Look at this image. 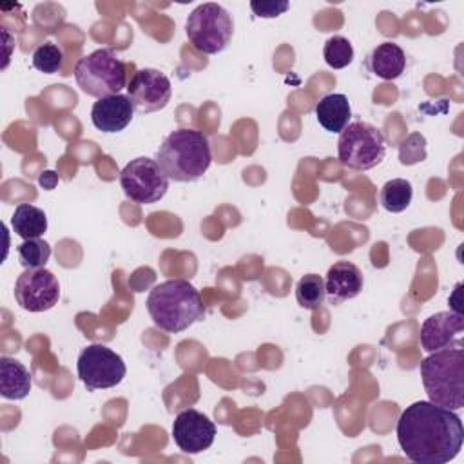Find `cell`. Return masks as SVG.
Here are the masks:
<instances>
[{"instance_id": "14", "label": "cell", "mask_w": 464, "mask_h": 464, "mask_svg": "<svg viewBox=\"0 0 464 464\" xmlns=\"http://www.w3.org/2000/svg\"><path fill=\"white\" fill-rule=\"evenodd\" d=\"M132 118H134V105L129 94L127 96L112 94V96L100 98L98 102H94L91 109L92 125L105 134L123 130L132 121Z\"/></svg>"}, {"instance_id": "20", "label": "cell", "mask_w": 464, "mask_h": 464, "mask_svg": "<svg viewBox=\"0 0 464 464\" xmlns=\"http://www.w3.org/2000/svg\"><path fill=\"white\" fill-rule=\"evenodd\" d=\"M411 198H413V188H411V183L402 179V178H395V179H390L382 185L381 188V205L382 208H386L388 212H402L410 207L411 203Z\"/></svg>"}, {"instance_id": "18", "label": "cell", "mask_w": 464, "mask_h": 464, "mask_svg": "<svg viewBox=\"0 0 464 464\" xmlns=\"http://www.w3.org/2000/svg\"><path fill=\"white\" fill-rule=\"evenodd\" d=\"M370 67L382 80H395L404 72L406 54L393 42H382L372 51Z\"/></svg>"}, {"instance_id": "8", "label": "cell", "mask_w": 464, "mask_h": 464, "mask_svg": "<svg viewBox=\"0 0 464 464\" xmlns=\"http://www.w3.org/2000/svg\"><path fill=\"white\" fill-rule=\"evenodd\" d=\"M76 370L87 392L114 388L127 373L121 355L100 343L89 344L80 352Z\"/></svg>"}, {"instance_id": "1", "label": "cell", "mask_w": 464, "mask_h": 464, "mask_svg": "<svg viewBox=\"0 0 464 464\" xmlns=\"http://www.w3.org/2000/svg\"><path fill=\"white\" fill-rule=\"evenodd\" d=\"M397 440L411 462L444 464L459 455L464 426L455 410L417 401L402 410L397 420Z\"/></svg>"}, {"instance_id": "23", "label": "cell", "mask_w": 464, "mask_h": 464, "mask_svg": "<svg viewBox=\"0 0 464 464\" xmlns=\"http://www.w3.org/2000/svg\"><path fill=\"white\" fill-rule=\"evenodd\" d=\"M323 56L332 69H344L353 60V47L348 38L335 34L326 40L323 47Z\"/></svg>"}, {"instance_id": "13", "label": "cell", "mask_w": 464, "mask_h": 464, "mask_svg": "<svg viewBox=\"0 0 464 464\" xmlns=\"http://www.w3.org/2000/svg\"><path fill=\"white\" fill-rule=\"evenodd\" d=\"M464 330V317L457 312H437L424 319L420 326V346L426 352H437L450 348L455 343L460 344V334Z\"/></svg>"}, {"instance_id": "21", "label": "cell", "mask_w": 464, "mask_h": 464, "mask_svg": "<svg viewBox=\"0 0 464 464\" xmlns=\"http://www.w3.org/2000/svg\"><path fill=\"white\" fill-rule=\"evenodd\" d=\"M295 299L306 310H319L326 299L324 279L317 274L303 276L295 285Z\"/></svg>"}, {"instance_id": "25", "label": "cell", "mask_w": 464, "mask_h": 464, "mask_svg": "<svg viewBox=\"0 0 464 464\" xmlns=\"http://www.w3.org/2000/svg\"><path fill=\"white\" fill-rule=\"evenodd\" d=\"M399 158L404 165H413L426 158V140L422 134L413 132L410 134L402 145L399 147Z\"/></svg>"}, {"instance_id": "9", "label": "cell", "mask_w": 464, "mask_h": 464, "mask_svg": "<svg viewBox=\"0 0 464 464\" xmlns=\"http://www.w3.org/2000/svg\"><path fill=\"white\" fill-rule=\"evenodd\" d=\"M120 185L125 196L141 205L160 201L169 190V178L152 158L140 156L130 160L120 172Z\"/></svg>"}, {"instance_id": "26", "label": "cell", "mask_w": 464, "mask_h": 464, "mask_svg": "<svg viewBox=\"0 0 464 464\" xmlns=\"http://www.w3.org/2000/svg\"><path fill=\"white\" fill-rule=\"evenodd\" d=\"M250 7L259 18H276L283 14L290 7V4L285 0H266V2H250Z\"/></svg>"}, {"instance_id": "4", "label": "cell", "mask_w": 464, "mask_h": 464, "mask_svg": "<svg viewBox=\"0 0 464 464\" xmlns=\"http://www.w3.org/2000/svg\"><path fill=\"white\" fill-rule=\"evenodd\" d=\"M420 377L431 402L448 410L464 406V350L462 346L431 352L420 361Z\"/></svg>"}, {"instance_id": "6", "label": "cell", "mask_w": 464, "mask_h": 464, "mask_svg": "<svg viewBox=\"0 0 464 464\" xmlns=\"http://www.w3.org/2000/svg\"><path fill=\"white\" fill-rule=\"evenodd\" d=\"M192 47L203 54L221 53L232 40L234 20L230 13L214 2L198 5L185 22Z\"/></svg>"}, {"instance_id": "16", "label": "cell", "mask_w": 464, "mask_h": 464, "mask_svg": "<svg viewBox=\"0 0 464 464\" xmlns=\"http://www.w3.org/2000/svg\"><path fill=\"white\" fill-rule=\"evenodd\" d=\"M31 392V373L16 359L0 357V393L4 399L20 401Z\"/></svg>"}, {"instance_id": "7", "label": "cell", "mask_w": 464, "mask_h": 464, "mask_svg": "<svg viewBox=\"0 0 464 464\" xmlns=\"http://www.w3.org/2000/svg\"><path fill=\"white\" fill-rule=\"evenodd\" d=\"M386 154L382 132L366 121L348 123L337 141V158L341 165L352 170H370L377 167Z\"/></svg>"}, {"instance_id": "17", "label": "cell", "mask_w": 464, "mask_h": 464, "mask_svg": "<svg viewBox=\"0 0 464 464\" xmlns=\"http://www.w3.org/2000/svg\"><path fill=\"white\" fill-rule=\"evenodd\" d=\"M315 116L319 125L328 132H343L350 121L352 109L344 94L332 92L323 96L315 105Z\"/></svg>"}, {"instance_id": "2", "label": "cell", "mask_w": 464, "mask_h": 464, "mask_svg": "<svg viewBox=\"0 0 464 464\" xmlns=\"http://www.w3.org/2000/svg\"><path fill=\"white\" fill-rule=\"evenodd\" d=\"M152 323L169 334H178L201 321L205 306L199 292L185 279H167L156 285L147 297Z\"/></svg>"}, {"instance_id": "3", "label": "cell", "mask_w": 464, "mask_h": 464, "mask_svg": "<svg viewBox=\"0 0 464 464\" xmlns=\"http://www.w3.org/2000/svg\"><path fill=\"white\" fill-rule=\"evenodd\" d=\"M156 161L169 179L178 183L196 181L212 163L208 138L196 129L172 130L160 145Z\"/></svg>"}, {"instance_id": "11", "label": "cell", "mask_w": 464, "mask_h": 464, "mask_svg": "<svg viewBox=\"0 0 464 464\" xmlns=\"http://www.w3.org/2000/svg\"><path fill=\"white\" fill-rule=\"evenodd\" d=\"M129 98L136 111L149 114L161 111L172 96L170 80L158 69H138L127 83Z\"/></svg>"}, {"instance_id": "24", "label": "cell", "mask_w": 464, "mask_h": 464, "mask_svg": "<svg viewBox=\"0 0 464 464\" xmlns=\"http://www.w3.org/2000/svg\"><path fill=\"white\" fill-rule=\"evenodd\" d=\"M33 65H34V69H38L40 72H45V74L58 72L63 65L62 49L51 42L42 44L33 53Z\"/></svg>"}, {"instance_id": "12", "label": "cell", "mask_w": 464, "mask_h": 464, "mask_svg": "<svg viewBox=\"0 0 464 464\" xmlns=\"http://www.w3.org/2000/svg\"><path fill=\"white\" fill-rule=\"evenodd\" d=\"M214 437L216 424L194 408L179 411L172 422V439L185 453H201L203 450H208Z\"/></svg>"}, {"instance_id": "19", "label": "cell", "mask_w": 464, "mask_h": 464, "mask_svg": "<svg viewBox=\"0 0 464 464\" xmlns=\"http://www.w3.org/2000/svg\"><path fill=\"white\" fill-rule=\"evenodd\" d=\"M11 227L16 236L25 239H38L47 230V216L42 208L20 203L11 218Z\"/></svg>"}, {"instance_id": "15", "label": "cell", "mask_w": 464, "mask_h": 464, "mask_svg": "<svg viewBox=\"0 0 464 464\" xmlns=\"http://www.w3.org/2000/svg\"><path fill=\"white\" fill-rule=\"evenodd\" d=\"M326 297L332 304H341L348 299H353L362 290V274L361 270L350 261H337L334 263L324 279Z\"/></svg>"}, {"instance_id": "10", "label": "cell", "mask_w": 464, "mask_h": 464, "mask_svg": "<svg viewBox=\"0 0 464 464\" xmlns=\"http://www.w3.org/2000/svg\"><path fill=\"white\" fill-rule=\"evenodd\" d=\"M14 299L27 312L51 310L60 299V283L47 268H25L14 283Z\"/></svg>"}, {"instance_id": "5", "label": "cell", "mask_w": 464, "mask_h": 464, "mask_svg": "<svg viewBox=\"0 0 464 464\" xmlns=\"http://www.w3.org/2000/svg\"><path fill=\"white\" fill-rule=\"evenodd\" d=\"M74 80L85 94L98 100L120 94L129 83L127 65L111 49H96L76 62Z\"/></svg>"}, {"instance_id": "22", "label": "cell", "mask_w": 464, "mask_h": 464, "mask_svg": "<svg viewBox=\"0 0 464 464\" xmlns=\"http://www.w3.org/2000/svg\"><path fill=\"white\" fill-rule=\"evenodd\" d=\"M51 257V246L44 239H25L18 245V259L24 268H45Z\"/></svg>"}]
</instances>
